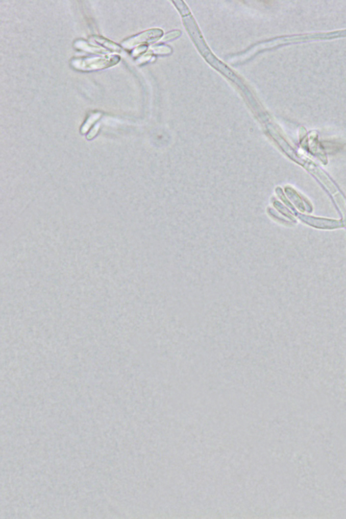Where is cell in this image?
<instances>
[{
	"label": "cell",
	"mask_w": 346,
	"mask_h": 519,
	"mask_svg": "<svg viewBox=\"0 0 346 519\" xmlns=\"http://www.w3.org/2000/svg\"><path fill=\"white\" fill-rule=\"evenodd\" d=\"M179 35H180V32H179V31L169 33L168 34L166 35L165 40H170V39L176 38L177 37L179 36Z\"/></svg>",
	"instance_id": "obj_5"
},
{
	"label": "cell",
	"mask_w": 346,
	"mask_h": 519,
	"mask_svg": "<svg viewBox=\"0 0 346 519\" xmlns=\"http://www.w3.org/2000/svg\"><path fill=\"white\" fill-rule=\"evenodd\" d=\"M120 61V57L118 56H106L104 57H93L81 58L75 60V63L72 65L75 66L77 69L81 70H99L102 68H107L108 66L114 65Z\"/></svg>",
	"instance_id": "obj_1"
},
{
	"label": "cell",
	"mask_w": 346,
	"mask_h": 519,
	"mask_svg": "<svg viewBox=\"0 0 346 519\" xmlns=\"http://www.w3.org/2000/svg\"><path fill=\"white\" fill-rule=\"evenodd\" d=\"M184 22L185 26H186V28L188 29L189 33H190L191 37H193L195 44L197 45V47L199 49V51L201 52L202 55L206 58L210 54H211L209 49H208L205 43H204L203 37H202V35L200 34L199 31H198L196 24L195 23L193 18L191 16H187L186 18H184Z\"/></svg>",
	"instance_id": "obj_3"
},
{
	"label": "cell",
	"mask_w": 346,
	"mask_h": 519,
	"mask_svg": "<svg viewBox=\"0 0 346 519\" xmlns=\"http://www.w3.org/2000/svg\"><path fill=\"white\" fill-rule=\"evenodd\" d=\"M162 35V31L160 29H150V30L144 31V32L125 39L121 43V45L125 49H131L137 45L141 44V43L157 39Z\"/></svg>",
	"instance_id": "obj_2"
},
{
	"label": "cell",
	"mask_w": 346,
	"mask_h": 519,
	"mask_svg": "<svg viewBox=\"0 0 346 519\" xmlns=\"http://www.w3.org/2000/svg\"><path fill=\"white\" fill-rule=\"evenodd\" d=\"M299 218L306 224L317 228L333 229L339 228L341 226L340 222H338V221L325 220V219L312 218V217L302 216V215H300Z\"/></svg>",
	"instance_id": "obj_4"
},
{
	"label": "cell",
	"mask_w": 346,
	"mask_h": 519,
	"mask_svg": "<svg viewBox=\"0 0 346 519\" xmlns=\"http://www.w3.org/2000/svg\"><path fill=\"white\" fill-rule=\"evenodd\" d=\"M102 40L103 41L104 45H105V43H108V40H106V43L105 42V41H106L105 39H102ZM107 45H108V47L109 48V49H113V47H112V45H114H114H116L114 44V43H112L111 44H108V43Z\"/></svg>",
	"instance_id": "obj_6"
}]
</instances>
